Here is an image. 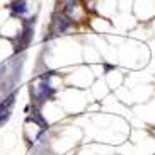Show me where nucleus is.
Wrapping results in <instances>:
<instances>
[{"instance_id":"obj_2","label":"nucleus","mask_w":155,"mask_h":155,"mask_svg":"<svg viewBox=\"0 0 155 155\" xmlns=\"http://www.w3.org/2000/svg\"><path fill=\"white\" fill-rule=\"evenodd\" d=\"M34 24H36V15L32 17L21 19V32L15 34V38L12 39V46H14V53H24L28 50V46L31 45L32 38H34Z\"/></svg>"},{"instance_id":"obj_5","label":"nucleus","mask_w":155,"mask_h":155,"mask_svg":"<svg viewBox=\"0 0 155 155\" xmlns=\"http://www.w3.org/2000/svg\"><path fill=\"white\" fill-rule=\"evenodd\" d=\"M7 7L10 10V17H22V15L28 14V10H29L28 0H14Z\"/></svg>"},{"instance_id":"obj_1","label":"nucleus","mask_w":155,"mask_h":155,"mask_svg":"<svg viewBox=\"0 0 155 155\" xmlns=\"http://www.w3.org/2000/svg\"><path fill=\"white\" fill-rule=\"evenodd\" d=\"M24 53H14L12 58L0 63V96L7 97L15 91V85L21 82L24 67Z\"/></svg>"},{"instance_id":"obj_4","label":"nucleus","mask_w":155,"mask_h":155,"mask_svg":"<svg viewBox=\"0 0 155 155\" xmlns=\"http://www.w3.org/2000/svg\"><path fill=\"white\" fill-rule=\"evenodd\" d=\"M29 94H31V104L43 107V104H46L48 101H53L56 91L50 85V82H39L36 87H29Z\"/></svg>"},{"instance_id":"obj_8","label":"nucleus","mask_w":155,"mask_h":155,"mask_svg":"<svg viewBox=\"0 0 155 155\" xmlns=\"http://www.w3.org/2000/svg\"><path fill=\"white\" fill-rule=\"evenodd\" d=\"M32 155H48V152H46V143H45V141L34 147V152H32Z\"/></svg>"},{"instance_id":"obj_6","label":"nucleus","mask_w":155,"mask_h":155,"mask_svg":"<svg viewBox=\"0 0 155 155\" xmlns=\"http://www.w3.org/2000/svg\"><path fill=\"white\" fill-rule=\"evenodd\" d=\"M32 106V104H31ZM28 121H32V123H38L43 130H48V121L43 118L41 114V107H38V106H32V116H29Z\"/></svg>"},{"instance_id":"obj_7","label":"nucleus","mask_w":155,"mask_h":155,"mask_svg":"<svg viewBox=\"0 0 155 155\" xmlns=\"http://www.w3.org/2000/svg\"><path fill=\"white\" fill-rule=\"evenodd\" d=\"M14 104H15V91L0 101V114L7 113V111H12V106Z\"/></svg>"},{"instance_id":"obj_3","label":"nucleus","mask_w":155,"mask_h":155,"mask_svg":"<svg viewBox=\"0 0 155 155\" xmlns=\"http://www.w3.org/2000/svg\"><path fill=\"white\" fill-rule=\"evenodd\" d=\"M73 28V19H70L68 15H65L61 10L56 9L53 12V17H51V29H50V34L48 38L45 36V41L51 39V38L55 36H63L68 32V29Z\"/></svg>"},{"instance_id":"obj_9","label":"nucleus","mask_w":155,"mask_h":155,"mask_svg":"<svg viewBox=\"0 0 155 155\" xmlns=\"http://www.w3.org/2000/svg\"><path fill=\"white\" fill-rule=\"evenodd\" d=\"M102 68H104V73H109L111 70H116L114 65H109V63H102Z\"/></svg>"}]
</instances>
